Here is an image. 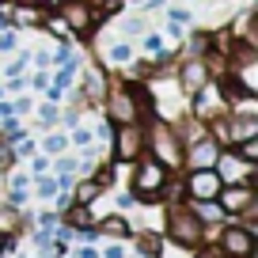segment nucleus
Listing matches in <instances>:
<instances>
[{
  "instance_id": "12",
  "label": "nucleus",
  "mask_w": 258,
  "mask_h": 258,
  "mask_svg": "<svg viewBox=\"0 0 258 258\" xmlns=\"http://www.w3.org/2000/svg\"><path fill=\"white\" fill-rule=\"evenodd\" d=\"M254 133H258V121L254 118H235L228 137H232V141H247V137H254Z\"/></svg>"
},
{
  "instance_id": "25",
  "label": "nucleus",
  "mask_w": 258,
  "mask_h": 258,
  "mask_svg": "<svg viewBox=\"0 0 258 258\" xmlns=\"http://www.w3.org/2000/svg\"><path fill=\"white\" fill-rule=\"evenodd\" d=\"M23 64H27V53H23V57H16V61H12L4 73H8V76H23Z\"/></svg>"
},
{
  "instance_id": "10",
  "label": "nucleus",
  "mask_w": 258,
  "mask_h": 258,
  "mask_svg": "<svg viewBox=\"0 0 258 258\" xmlns=\"http://www.w3.org/2000/svg\"><path fill=\"white\" fill-rule=\"evenodd\" d=\"M205 84H209V69L202 61H190L182 69V88L186 91H205Z\"/></svg>"
},
{
  "instance_id": "18",
  "label": "nucleus",
  "mask_w": 258,
  "mask_h": 258,
  "mask_svg": "<svg viewBox=\"0 0 258 258\" xmlns=\"http://www.w3.org/2000/svg\"><path fill=\"white\" fill-rule=\"evenodd\" d=\"M145 49L160 57V53H163V34H145Z\"/></svg>"
},
{
  "instance_id": "9",
  "label": "nucleus",
  "mask_w": 258,
  "mask_h": 258,
  "mask_svg": "<svg viewBox=\"0 0 258 258\" xmlns=\"http://www.w3.org/2000/svg\"><path fill=\"white\" fill-rule=\"evenodd\" d=\"M217 156H220V148L213 145L209 137H198L190 145V167H213L217 163Z\"/></svg>"
},
{
  "instance_id": "21",
  "label": "nucleus",
  "mask_w": 258,
  "mask_h": 258,
  "mask_svg": "<svg viewBox=\"0 0 258 258\" xmlns=\"http://www.w3.org/2000/svg\"><path fill=\"white\" fill-rule=\"evenodd\" d=\"M88 220H91L88 217V205H76V209H73V224L76 228H88Z\"/></svg>"
},
{
  "instance_id": "42",
  "label": "nucleus",
  "mask_w": 258,
  "mask_h": 258,
  "mask_svg": "<svg viewBox=\"0 0 258 258\" xmlns=\"http://www.w3.org/2000/svg\"><path fill=\"white\" fill-rule=\"evenodd\" d=\"M202 258H217V254H202Z\"/></svg>"
},
{
  "instance_id": "15",
  "label": "nucleus",
  "mask_w": 258,
  "mask_h": 258,
  "mask_svg": "<svg viewBox=\"0 0 258 258\" xmlns=\"http://www.w3.org/2000/svg\"><path fill=\"white\" fill-rule=\"evenodd\" d=\"M76 69H80V61H73V57H69V61H64V69H61V73H57V84H53V88H69V84H73L76 80Z\"/></svg>"
},
{
  "instance_id": "41",
  "label": "nucleus",
  "mask_w": 258,
  "mask_h": 258,
  "mask_svg": "<svg viewBox=\"0 0 258 258\" xmlns=\"http://www.w3.org/2000/svg\"><path fill=\"white\" fill-rule=\"evenodd\" d=\"M27 202V190H12V205H23Z\"/></svg>"
},
{
  "instance_id": "43",
  "label": "nucleus",
  "mask_w": 258,
  "mask_h": 258,
  "mask_svg": "<svg viewBox=\"0 0 258 258\" xmlns=\"http://www.w3.org/2000/svg\"><path fill=\"white\" fill-rule=\"evenodd\" d=\"M27 4H38V0H27Z\"/></svg>"
},
{
  "instance_id": "19",
  "label": "nucleus",
  "mask_w": 258,
  "mask_h": 258,
  "mask_svg": "<svg viewBox=\"0 0 258 258\" xmlns=\"http://www.w3.org/2000/svg\"><path fill=\"white\" fill-rule=\"evenodd\" d=\"M57 194V178H38V198H53Z\"/></svg>"
},
{
  "instance_id": "44",
  "label": "nucleus",
  "mask_w": 258,
  "mask_h": 258,
  "mask_svg": "<svg viewBox=\"0 0 258 258\" xmlns=\"http://www.w3.org/2000/svg\"><path fill=\"white\" fill-rule=\"evenodd\" d=\"M133 4H145V0H133Z\"/></svg>"
},
{
  "instance_id": "6",
  "label": "nucleus",
  "mask_w": 258,
  "mask_h": 258,
  "mask_svg": "<svg viewBox=\"0 0 258 258\" xmlns=\"http://www.w3.org/2000/svg\"><path fill=\"white\" fill-rule=\"evenodd\" d=\"M213 167H220V171H217L220 182H239V178H247V175H250V163L243 160V156H235V152L217 156V163H213Z\"/></svg>"
},
{
  "instance_id": "11",
  "label": "nucleus",
  "mask_w": 258,
  "mask_h": 258,
  "mask_svg": "<svg viewBox=\"0 0 258 258\" xmlns=\"http://www.w3.org/2000/svg\"><path fill=\"white\" fill-rule=\"evenodd\" d=\"M110 118L121 121V125H133V118H137V103L129 95H114L110 99Z\"/></svg>"
},
{
  "instance_id": "23",
  "label": "nucleus",
  "mask_w": 258,
  "mask_h": 258,
  "mask_svg": "<svg viewBox=\"0 0 258 258\" xmlns=\"http://www.w3.org/2000/svg\"><path fill=\"white\" fill-rule=\"evenodd\" d=\"M46 27H49L53 34H64V31H69V23H64L61 16H46Z\"/></svg>"
},
{
  "instance_id": "29",
  "label": "nucleus",
  "mask_w": 258,
  "mask_h": 258,
  "mask_svg": "<svg viewBox=\"0 0 258 258\" xmlns=\"http://www.w3.org/2000/svg\"><path fill=\"white\" fill-rule=\"evenodd\" d=\"M4 129H8V141H12V145H16L19 137H23V125H19V121H8Z\"/></svg>"
},
{
  "instance_id": "20",
  "label": "nucleus",
  "mask_w": 258,
  "mask_h": 258,
  "mask_svg": "<svg viewBox=\"0 0 258 258\" xmlns=\"http://www.w3.org/2000/svg\"><path fill=\"white\" fill-rule=\"evenodd\" d=\"M16 42H19V34H16V31H8V27L0 31V49H16Z\"/></svg>"
},
{
  "instance_id": "26",
  "label": "nucleus",
  "mask_w": 258,
  "mask_h": 258,
  "mask_svg": "<svg viewBox=\"0 0 258 258\" xmlns=\"http://www.w3.org/2000/svg\"><path fill=\"white\" fill-rule=\"evenodd\" d=\"M16 19H19V23H38L34 8H16Z\"/></svg>"
},
{
  "instance_id": "33",
  "label": "nucleus",
  "mask_w": 258,
  "mask_h": 258,
  "mask_svg": "<svg viewBox=\"0 0 258 258\" xmlns=\"http://www.w3.org/2000/svg\"><path fill=\"white\" fill-rule=\"evenodd\" d=\"M12 160H16V152H12V148L8 145H0V167H8V163Z\"/></svg>"
},
{
  "instance_id": "40",
  "label": "nucleus",
  "mask_w": 258,
  "mask_h": 258,
  "mask_svg": "<svg viewBox=\"0 0 258 258\" xmlns=\"http://www.w3.org/2000/svg\"><path fill=\"white\" fill-rule=\"evenodd\" d=\"M76 254H80V258H103V254H99L95 247H80V250H76Z\"/></svg>"
},
{
  "instance_id": "38",
  "label": "nucleus",
  "mask_w": 258,
  "mask_h": 258,
  "mask_svg": "<svg viewBox=\"0 0 258 258\" xmlns=\"http://www.w3.org/2000/svg\"><path fill=\"white\" fill-rule=\"evenodd\" d=\"M16 145H19V156H31V152H34V145H31V141H23V137H19Z\"/></svg>"
},
{
  "instance_id": "34",
  "label": "nucleus",
  "mask_w": 258,
  "mask_h": 258,
  "mask_svg": "<svg viewBox=\"0 0 258 258\" xmlns=\"http://www.w3.org/2000/svg\"><path fill=\"white\" fill-rule=\"evenodd\" d=\"M57 171H61V175H73V171H76V160H57Z\"/></svg>"
},
{
  "instance_id": "37",
  "label": "nucleus",
  "mask_w": 258,
  "mask_h": 258,
  "mask_svg": "<svg viewBox=\"0 0 258 258\" xmlns=\"http://www.w3.org/2000/svg\"><path fill=\"white\" fill-rule=\"evenodd\" d=\"M73 141H76V145H88V141H91V133H88V129H76V133H73Z\"/></svg>"
},
{
  "instance_id": "36",
  "label": "nucleus",
  "mask_w": 258,
  "mask_h": 258,
  "mask_svg": "<svg viewBox=\"0 0 258 258\" xmlns=\"http://www.w3.org/2000/svg\"><path fill=\"white\" fill-rule=\"evenodd\" d=\"M46 167H49V163H46V156H38V160L31 163V171H34V175H46Z\"/></svg>"
},
{
  "instance_id": "22",
  "label": "nucleus",
  "mask_w": 258,
  "mask_h": 258,
  "mask_svg": "<svg viewBox=\"0 0 258 258\" xmlns=\"http://www.w3.org/2000/svg\"><path fill=\"white\" fill-rule=\"evenodd\" d=\"M239 156H243V160L250 163V160L258 156V141H254V137H247V141H243V152H239Z\"/></svg>"
},
{
  "instance_id": "2",
  "label": "nucleus",
  "mask_w": 258,
  "mask_h": 258,
  "mask_svg": "<svg viewBox=\"0 0 258 258\" xmlns=\"http://www.w3.org/2000/svg\"><path fill=\"white\" fill-rule=\"evenodd\" d=\"M220 186H224V182H220V175L213 167H194L186 190H190L194 202H209V198H217V194H220Z\"/></svg>"
},
{
  "instance_id": "24",
  "label": "nucleus",
  "mask_w": 258,
  "mask_h": 258,
  "mask_svg": "<svg viewBox=\"0 0 258 258\" xmlns=\"http://www.w3.org/2000/svg\"><path fill=\"white\" fill-rule=\"evenodd\" d=\"M171 23H190V8H171Z\"/></svg>"
},
{
  "instance_id": "28",
  "label": "nucleus",
  "mask_w": 258,
  "mask_h": 258,
  "mask_svg": "<svg viewBox=\"0 0 258 258\" xmlns=\"http://www.w3.org/2000/svg\"><path fill=\"white\" fill-rule=\"evenodd\" d=\"M121 31H125V34H141V31H145V23H141V19H125Z\"/></svg>"
},
{
  "instance_id": "3",
  "label": "nucleus",
  "mask_w": 258,
  "mask_h": 258,
  "mask_svg": "<svg viewBox=\"0 0 258 258\" xmlns=\"http://www.w3.org/2000/svg\"><path fill=\"white\" fill-rule=\"evenodd\" d=\"M220 247L232 258H250V250H254V232H250V228H228V232L220 235Z\"/></svg>"
},
{
  "instance_id": "7",
  "label": "nucleus",
  "mask_w": 258,
  "mask_h": 258,
  "mask_svg": "<svg viewBox=\"0 0 258 258\" xmlns=\"http://www.w3.org/2000/svg\"><path fill=\"white\" fill-rule=\"evenodd\" d=\"M141 145H145V137H141L137 129H133V125H121L118 129V145H114V156H118L121 163H129V160H137Z\"/></svg>"
},
{
  "instance_id": "27",
  "label": "nucleus",
  "mask_w": 258,
  "mask_h": 258,
  "mask_svg": "<svg viewBox=\"0 0 258 258\" xmlns=\"http://www.w3.org/2000/svg\"><path fill=\"white\" fill-rule=\"evenodd\" d=\"M42 148H46L49 156H53V152H61V148H64V137H46V145H42Z\"/></svg>"
},
{
  "instance_id": "31",
  "label": "nucleus",
  "mask_w": 258,
  "mask_h": 258,
  "mask_svg": "<svg viewBox=\"0 0 258 258\" xmlns=\"http://www.w3.org/2000/svg\"><path fill=\"white\" fill-rule=\"evenodd\" d=\"M38 118H42V125H49V121H57V106H42V110H38Z\"/></svg>"
},
{
  "instance_id": "1",
  "label": "nucleus",
  "mask_w": 258,
  "mask_h": 258,
  "mask_svg": "<svg viewBox=\"0 0 258 258\" xmlns=\"http://www.w3.org/2000/svg\"><path fill=\"white\" fill-rule=\"evenodd\" d=\"M163 182H167V171H163L160 160H145L137 167V175H133V190H137V198H156V194L163 190Z\"/></svg>"
},
{
  "instance_id": "4",
  "label": "nucleus",
  "mask_w": 258,
  "mask_h": 258,
  "mask_svg": "<svg viewBox=\"0 0 258 258\" xmlns=\"http://www.w3.org/2000/svg\"><path fill=\"white\" fill-rule=\"evenodd\" d=\"M61 19L69 23V31H76V34H88L91 31V8L84 4V0H64Z\"/></svg>"
},
{
  "instance_id": "39",
  "label": "nucleus",
  "mask_w": 258,
  "mask_h": 258,
  "mask_svg": "<svg viewBox=\"0 0 258 258\" xmlns=\"http://www.w3.org/2000/svg\"><path fill=\"white\" fill-rule=\"evenodd\" d=\"M12 106H16V114H27V110H31V99H16Z\"/></svg>"
},
{
  "instance_id": "5",
  "label": "nucleus",
  "mask_w": 258,
  "mask_h": 258,
  "mask_svg": "<svg viewBox=\"0 0 258 258\" xmlns=\"http://www.w3.org/2000/svg\"><path fill=\"white\" fill-rule=\"evenodd\" d=\"M217 198H220V209L224 213H243L254 202V190L247 182H228V194H217Z\"/></svg>"
},
{
  "instance_id": "30",
  "label": "nucleus",
  "mask_w": 258,
  "mask_h": 258,
  "mask_svg": "<svg viewBox=\"0 0 258 258\" xmlns=\"http://www.w3.org/2000/svg\"><path fill=\"white\" fill-rule=\"evenodd\" d=\"M38 224H42V232H49V235H53V228H57V217H53V213H42V220H38Z\"/></svg>"
},
{
  "instance_id": "32",
  "label": "nucleus",
  "mask_w": 258,
  "mask_h": 258,
  "mask_svg": "<svg viewBox=\"0 0 258 258\" xmlns=\"http://www.w3.org/2000/svg\"><path fill=\"white\" fill-rule=\"evenodd\" d=\"M103 254H106V258H125V247H121V243H110Z\"/></svg>"
},
{
  "instance_id": "16",
  "label": "nucleus",
  "mask_w": 258,
  "mask_h": 258,
  "mask_svg": "<svg viewBox=\"0 0 258 258\" xmlns=\"http://www.w3.org/2000/svg\"><path fill=\"white\" fill-rule=\"evenodd\" d=\"M129 57H133V46H129V42H114V46H110V61L125 64Z\"/></svg>"
},
{
  "instance_id": "8",
  "label": "nucleus",
  "mask_w": 258,
  "mask_h": 258,
  "mask_svg": "<svg viewBox=\"0 0 258 258\" xmlns=\"http://www.w3.org/2000/svg\"><path fill=\"white\" fill-rule=\"evenodd\" d=\"M167 232H171V239L175 243H182V247H190V243H198V220L194 217H186V213H175L171 217V224H167Z\"/></svg>"
},
{
  "instance_id": "17",
  "label": "nucleus",
  "mask_w": 258,
  "mask_h": 258,
  "mask_svg": "<svg viewBox=\"0 0 258 258\" xmlns=\"http://www.w3.org/2000/svg\"><path fill=\"white\" fill-rule=\"evenodd\" d=\"M103 228H106L110 235H129V224H125L121 217H106V220H103Z\"/></svg>"
},
{
  "instance_id": "35",
  "label": "nucleus",
  "mask_w": 258,
  "mask_h": 258,
  "mask_svg": "<svg viewBox=\"0 0 258 258\" xmlns=\"http://www.w3.org/2000/svg\"><path fill=\"white\" fill-rule=\"evenodd\" d=\"M8 186H12V190H27V175H12Z\"/></svg>"
},
{
  "instance_id": "13",
  "label": "nucleus",
  "mask_w": 258,
  "mask_h": 258,
  "mask_svg": "<svg viewBox=\"0 0 258 258\" xmlns=\"http://www.w3.org/2000/svg\"><path fill=\"white\" fill-rule=\"evenodd\" d=\"M194 213H198L205 224H217V220L224 217V209H220V205H213V198H209V202H194Z\"/></svg>"
},
{
  "instance_id": "14",
  "label": "nucleus",
  "mask_w": 258,
  "mask_h": 258,
  "mask_svg": "<svg viewBox=\"0 0 258 258\" xmlns=\"http://www.w3.org/2000/svg\"><path fill=\"white\" fill-rule=\"evenodd\" d=\"M99 190H103L99 182H80V186H76V205H91L99 198Z\"/></svg>"
}]
</instances>
